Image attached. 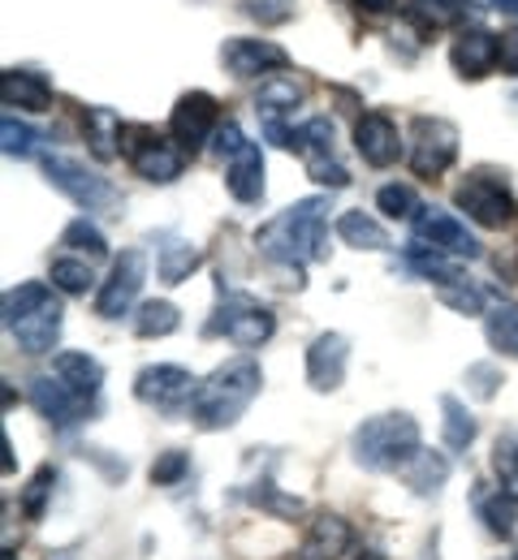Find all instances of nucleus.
I'll use <instances>...</instances> for the list:
<instances>
[{
  "label": "nucleus",
  "instance_id": "nucleus-1",
  "mask_svg": "<svg viewBox=\"0 0 518 560\" xmlns=\"http://www.w3.org/2000/svg\"><path fill=\"white\" fill-rule=\"evenodd\" d=\"M255 246L273 272L329 259V199L311 195V199H298L295 208L277 211L268 224L255 229Z\"/></svg>",
  "mask_w": 518,
  "mask_h": 560
},
{
  "label": "nucleus",
  "instance_id": "nucleus-2",
  "mask_svg": "<svg viewBox=\"0 0 518 560\" xmlns=\"http://www.w3.org/2000/svg\"><path fill=\"white\" fill-rule=\"evenodd\" d=\"M260 384H264V371L255 358H233V362L217 366L195 393V406H191L195 427L199 431H229L260 397Z\"/></svg>",
  "mask_w": 518,
  "mask_h": 560
},
{
  "label": "nucleus",
  "instance_id": "nucleus-3",
  "mask_svg": "<svg viewBox=\"0 0 518 560\" xmlns=\"http://www.w3.org/2000/svg\"><path fill=\"white\" fill-rule=\"evenodd\" d=\"M53 289L57 284L26 280V284L4 293V332L18 341V350L31 353V358L57 350L61 328H66V311H61Z\"/></svg>",
  "mask_w": 518,
  "mask_h": 560
},
{
  "label": "nucleus",
  "instance_id": "nucleus-4",
  "mask_svg": "<svg viewBox=\"0 0 518 560\" xmlns=\"http://www.w3.org/2000/svg\"><path fill=\"white\" fill-rule=\"evenodd\" d=\"M424 448L419 440V422L406 410H389V415H371L355 427L350 435V453L355 466H364L368 475H398L415 453Z\"/></svg>",
  "mask_w": 518,
  "mask_h": 560
},
{
  "label": "nucleus",
  "instance_id": "nucleus-5",
  "mask_svg": "<svg viewBox=\"0 0 518 560\" xmlns=\"http://www.w3.org/2000/svg\"><path fill=\"white\" fill-rule=\"evenodd\" d=\"M273 332H277L273 306H264L251 293H221L212 319L204 324V337H225V341H233L242 350H260Z\"/></svg>",
  "mask_w": 518,
  "mask_h": 560
},
{
  "label": "nucleus",
  "instance_id": "nucleus-6",
  "mask_svg": "<svg viewBox=\"0 0 518 560\" xmlns=\"http://www.w3.org/2000/svg\"><path fill=\"white\" fill-rule=\"evenodd\" d=\"M122 155L130 160V168H135L143 182H151V186H169V182H177L182 168H186V151L173 139L156 135L151 126H126V130H122Z\"/></svg>",
  "mask_w": 518,
  "mask_h": 560
},
{
  "label": "nucleus",
  "instance_id": "nucleus-7",
  "mask_svg": "<svg viewBox=\"0 0 518 560\" xmlns=\"http://www.w3.org/2000/svg\"><path fill=\"white\" fill-rule=\"evenodd\" d=\"M44 177L82 211H104V208H117V190L108 177L91 173L87 164H78L70 155L61 151H44Z\"/></svg>",
  "mask_w": 518,
  "mask_h": 560
},
{
  "label": "nucleus",
  "instance_id": "nucleus-8",
  "mask_svg": "<svg viewBox=\"0 0 518 560\" xmlns=\"http://www.w3.org/2000/svg\"><path fill=\"white\" fill-rule=\"evenodd\" d=\"M290 151L302 155L311 182H320V186H329V190L350 186V173H346V164H342L337 151H333V121H329V117H311L307 126H298L295 139H290Z\"/></svg>",
  "mask_w": 518,
  "mask_h": 560
},
{
  "label": "nucleus",
  "instance_id": "nucleus-9",
  "mask_svg": "<svg viewBox=\"0 0 518 560\" xmlns=\"http://www.w3.org/2000/svg\"><path fill=\"white\" fill-rule=\"evenodd\" d=\"M217 130H221V104L208 91H186L169 113V139L177 142L186 155L204 151L217 139Z\"/></svg>",
  "mask_w": 518,
  "mask_h": 560
},
{
  "label": "nucleus",
  "instance_id": "nucleus-10",
  "mask_svg": "<svg viewBox=\"0 0 518 560\" xmlns=\"http://www.w3.org/2000/svg\"><path fill=\"white\" fill-rule=\"evenodd\" d=\"M195 393H199V380L186 371V366H173V362H160V366H143L135 375V397L160 410V415H182L195 406Z\"/></svg>",
  "mask_w": 518,
  "mask_h": 560
},
{
  "label": "nucleus",
  "instance_id": "nucleus-11",
  "mask_svg": "<svg viewBox=\"0 0 518 560\" xmlns=\"http://www.w3.org/2000/svg\"><path fill=\"white\" fill-rule=\"evenodd\" d=\"M453 208L467 211V220H475L480 229H510L518 220V203L515 195L493 182V177H467L458 190H453Z\"/></svg>",
  "mask_w": 518,
  "mask_h": 560
},
{
  "label": "nucleus",
  "instance_id": "nucleus-12",
  "mask_svg": "<svg viewBox=\"0 0 518 560\" xmlns=\"http://www.w3.org/2000/svg\"><path fill=\"white\" fill-rule=\"evenodd\" d=\"M458 160V126L445 117H415L411 121V168L415 177H441Z\"/></svg>",
  "mask_w": 518,
  "mask_h": 560
},
{
  "label": "nucleus",
  "instance_id": "nucleus-13",
  "mask_svg": "<svg viewBox=\"0 0 518 560\" xmlns=\"http://www.w3.org/2000/svg\"><path fill=\"white\" fill-rule=\"evenodd\" d=\"M411 224H415V242H419V246H428V250H437V255H449V259H480L475 233H471L453 211L424 208Z\"/></svg>",
  "mask_w": 518,
  "mask_h": 560
},
{
  "label": "nucleus",
  "instance_id": "nucleus-14",
  "mask_svg": "<svg viewBox=\"0 0 518 560\" xmlns=\"http://www.w3.org/2000/svg\"><path fill=\"white\" fill-rule=\"evenodd\" d=\"M143 280H148V259H143V250H122V259L113 264L108 280H104L100 293H95V315H100V319H122V315L135 306Z\"/></svg>",
  "mask_w": 518,
  "mask_h": 560
},
{
  "label": "nucleus",
  "instance_id": "nucleus-15",
  "mask_svg": "<svg viewBox=\"0 0 518 560\" xmlns=\"http://www.w3.org/2000/svg\"><path fill=\"white\" fill-rule=\"evenodd\" d=\"M221 66L233 78H260L273 70H290V52L273 39H225L221 44Z\"/></svg>",
  "mask_w": 518,
  "mask_h": 560
},
{
  "label": "nucleus",
  "instance_id": "nucleus-16",
  "mask_svg": "<svg viewBox=\"0 0 518 560\" xmlns=\"http://www.w3.org/2000/svg\"><path fill=\"white\" fill-rule=\"evenodd\" d=\"M346 366H350V341L342 332H320L307 346V384L315 393H337L346 384Z\"/></svg>",
  "mask_w": 518,
  "mask_h": 560
},
{
  "label": "nucleus",
  "instance_id": "nucleus-17",
  "mask_svg": "<svg viewBox=\"0 0 518 560\" xmlns=\"http://www.w3.org/2000/svg\"><path fill=\"white\" fill-rule=\"evenodd\" d=\"M31 406L39 410V419H48L57 431H74L78 422L91 415V406L78 401L57 375H35L31 380Z\"/></svg>",
  "mask_w": 518,
  "mask_h": 560
},
{
  "label": "nucleus",
  "instance_id": "nucleus-18",
  "mask_svg": "<svg viewBox=\"0 0 518 560\" xmlns=\"http://www.w3.org/2000/svg\"><path fill=\"white\" fill-rule=\"evenodd\" d=\"M497 52H502V35H493V31H484V26H471V31H462V35L453 39L449 61H453L458 78L480 82V78H488V73L497 70Z\"/></svg>",
  "mask_w": 518,
  "mask_h": 560
},
{
  "label": "nucleus",
  "instance_id": "nucleus-19",
  "mask_svg": "<svg viewBox=\"0 0 518 560\" xmlns=\"http://www.w3.org/2000/svg\"><path fill=\"white\" fill-rule=\"evenodd\" d=\"M355 544V530L337 513H315L298 544V560H342Z\"/></svg>",
  "mask_w": 518,
  "mask_h": 560
},
{
  "label": "nucleus",
  "instance_id": "nucleus-20",
  "mask_svg": "<svg viewBox=\"0 0 518 560\" xmlns=\"http://www.w3.org/2000/svg\"><path fill=\"white\" fill-rule=\"evenodd\" d=\"M355 151L364 155V164L371 168H389L402 155V135L384 113H364L355 121Z\"/></svg>",
  "mask_w": 518,
  "mask_h": 560
},
{
  "label": "nucleus",
  "instance_id": "nucleus-21",
  "mask_svg": "<svg viewBox=\"0 0 518 560\" xmlns=\"http://www.w3.org/2000/svg\"><path fill=\"white\" fill-rule=\"evenodd\" d=\"M225 186L238 203L255 208L264 199V151L255 142H242L225 164Z\"/></svg>",
  "mask_w": 518,
  "mask_h": 560
},
{
  "label": "nucleus",
  "instance_id": "nucleus-22",
  "mask_svg": "<svg viewBox=\"0 0 518 560\" xmlns=\"http://www.w3.org/2000/svg\"><path fill=\"white\" fill-rule=\"evenodd\" d=\"M53 375L74 393L78 401L95 406L100 401V388H104V366L100 358H91L87 350H66L53 358Z\"/></svg>",
  "mask_w": 518,
  "mask_h": 560
},
{
  "label": "nucleus",
  "instance_id": "nucleus-23",
  "mask_svg": "<svg viewBox=\"0 0 518 560\" xmlns=\"http://www.w3.org/2000/svg\"><path fill=\"white\" fill-rule=\"evenodd\" d=\"M0 100L4 108H26V113H48L53 108V86L35 70H4L0 78Z\"/></svg>",
  "mask_w": 518,
  "mask_h": 560
},
{
  "label": "nucleus",
  "instance_id": "nucleus-24",
  "mask_svg": "<svg viewBox=\"0 0 518 560\" xmlns=\"http://www.w3.org/2000/svg\"><path fill=\"white\" fill-rule=\"evenodd\" d=\"M204 264V250L177 233H160L156 237V277L164 284H182L195 268Z\"/></svg>",
  "mask_w": 518,
  "mask_h": 560
},
{
  "label": "nucleus",
  "instance_id": "nucleus-25",
  "mask_svg": "<svg viewBox=\"0 0 518 560\" xmlns=\"http://www.w3.org/2000/svg\"><path fill=\"white\" fill-rule=\"evenodd\" d=\"M402 483L411 495H419V500H428V495H441V488L449 483V457L445 453H433V448H419L402 470Z\"/></svg>",
  "mask_w": 518,
  "mask_h": 560
},
{
  "label": "nucleus",
  "instance_id": "nucleus-26",
  "mask_svg": "<svg viewBox=\"0 0 518 560\" xmlns=\"http://www.w3.org/2000/svg\"><path fill=\"white\" fill-rule=\"evenodd\" d=\"M122 130H126V126H122V117H117L113 108H87V113H82V135L91 142V155L104 160V164L117 160V151H122V147H117V142H122Z\"/></svg>",
  "mask_w": 518,
  "mask_h": 560
},
{
  "label": "nucleus",
  "instance_id": "nucleus-27",
  "mask_svg": "<svg viewBox=\"0 0 518 560\" xmlns=\"http://www.w3.org/2000/svg\"><path fill=\"white\" fill-rule=\"evenodd\" d=\"M475 435H480V422L475 415L453 397V393H445L441 397V440L449 453H467L471 444H475Z\"/></svg>",
  "mask_w": 518,
  "mask_h": 560
},
{
  "label": "nucleus",
  "instance_id": "nucleus-28",
  "mask_svg": "<svg viewBox=\"0 0 518 560\" xmlns=\"http://www.w3.org/2000/svg\"><path fill=\"white\" fill-rule=\"evenodd\" d=\"M475 513H480V522H484V530L488 535H497V539H515L518 535V500L510 491H493V495H480L475 500Z\"/></svg>",
  "mask_w": 518,
  "mask_h": 560
},
{
  "label": "nucleus",
  "instance_id": "nucleus-29",
  "mask_svg": "<svg viewBox=\"0 0 518 560\" xmlns=\"http://www.w3.org/2000/svg\"><path fill=\"white\" fill-rule=\"evenodd\" d=\"M337 237L355 250H389V233L380 220H371L368 211H342L337 215Z\"/></svg>",
  "mask_w": 518,
  "mask_h": 560
},
{
  "label": "nucleus",
  "instance_id": "nucleus-30",
  "mask_svg": "<svg viewBox=\"0 0 518 560\" xmlns=\"http://www.w3.org/2000/svg\"><path fill=\"white\" fill-rule=\"evenodd\" d=\"M484 337L497 353H515L518 358V302L497 298L484 315Z\"/></svg>",
  "mask_w": 518,
  "mask_h": 560
},
{
  "label": "nucleus",
  "instance_id": "nucleus-31",
  "mask_svg": "<svg viewBox=\"0 0 518 560\" xmlns=\"http://www.w3.org/2000/svg\"><path fill=\"white\" fill-rule=\"evenodd\" d=\"M302 82H298L295 73H277V78H268L264 86H260V100H255V108H260V117H286L295 104H302Z\"/></svg>",
  "mask_w": 518,
  "mask_h": 560
},
{
  "label": "nucleus",
  "instance_id": "nucleus-32",
  "mask_svg": "<svg viewBox=\"0 0 518 560\" xmlns=\"http://www.w3.org/2000/svg\"><path fill=\"white\" fill-rule=\"evenodd\" d=\"M406 268L415 272L419 280H433V284H458L462 280V268L453 264V259H445L437 250H428V246H419V242H411L406 246Z\"/></svg>",
  "mask_w": 518,
  "mask_h": 560
},
{
  "label": "nucleus",
  "instance_id": "nucleus-33",
  "mask_svg": "<svg viewBox=\"0 0 518 560\" xmlns=\"http://www.w3.org/2000/svg\"><path fill=\"white\" fill-rule=\"evenodd\" d=\"M182 328V311L173 302H143L139 315H135V332L143 341H160V337H173Z\"/></svg>",
  "mask_w": 518,
  "mask_h": 560
},
{
  "label": "nucleus",
  "instance_id": "nucleus-34",
  "mask_svg": "<svg viewBox=\"0 0 518 560\" xmlns=\"http://www.w3.org/2000/svg\"><path fill=\"white\" fill-rule=\"evenodd\" d=\"M467 4L471 0H415L411 4V18L419 26H428V31H441V26H453V22L467 18Z\"/></svg>",
  "mask_w": 518,
  "mask_h": 560
},
{
  "label": "nucleus",
  "instance_id": "nucleus-35",
  "mask_svg": "<svg viewBox=\"0 0 518 560\" xmlns=\"http://www.w3.org/2000/svg\"><path fill=\"white\" fill-rule=\"evenodd\" d=\"M61 246H70V250L87 255V259H104V255H108V242H104L100 224H91L87 215H78V220H70V224H66Z\"/></svg>",
  "mask_w": 518,
  "mask_h": 560
},
{
  "label": "nucleus",
  "instance_id": "nucleus-36",
  "mask_svg": "<svg viewBox=\"0 0 518 560\" xmlns=\"http://www.w3.org/2000/svg\"><path fill=\"white\" fill-rule=\"evenodd\" d=\"M376 211H384L389 220H415V215L424 211V203H419V195H415L411 186L389 182V186L376 190Z\"/></svg>",
  "mask_w": 518,
  "mask_h": 560
},
{
  "label": "nucleus",
  "instance_id": "nucleus-37",
  "mask_svg": "<svg viewBox=\"0 0 518 560\" xmlns=\"http://www.w3.org/2000/svg\"><path fill=\"white\" fill-rule=\"evenodd\" d=\"M53 284L61 289V293H70V298H82L91 284H95V272H91V264L87 259H70V255H61V259H53Z\"/></svg>",
  "mask_w": 518,
  "mask_h": 560
},
{
  "label": "nucleus",
  "instance_id": "nucleus-38",
  "mask_svg": "<svg viewBox=\"0 0 518 560\" xmlns=\"http://www.w3.org/2000/svg\"><path fill=\"white\" fill-rule=\"evenodd\" d=\"M0 142H4V155H9V160H31L35 147H39V130H31V126L18 121L13 113H4V121H0Z\"/></svg>",
  "mask_w": 518,
  "mask_h": 560
},
{
  "label": "nucleus",
  "instance_id": "nucleus-39",
  "mask_svg": "<svg viewBox=\"0 0 518 560\" xmlns=\"http://www.w3.org/2000/svg\"><path fill=\"white\" fill-rule=\"evenodd\" d=\"M493 470H497L502 491H510L518 500V431H506V435L493 444Z\"/></svg>",
  "mask_w": 518,
  "mask_h": 560
},
{
  "label": "nucleus",
  "instance_id": "nucleus-40",
  "mask_svg": "<svg viewBox=\"0 0 518 560\" xmlns=\"http://www.w3.org/2000/svg\"><path fill=\"white\" fill-rule=\"evenodd\" d=\"M186 475H191V453L182 448H169L151 462V488H177Z\"/></svg>",
  "mask_w": 518,
  "mask_h": 560
},
{
  "label": "nucleus",
  "instance_id": "nucleus-41",
  "mask_svg": "<svg viewBox=\"0 0 518 560\" xmlns=\"http://www.w3.org/2000/svg\"><path fill=\"white\" fill-rule=\"evenodd\" d=\"M53 483H57V470H53V466H39V470H35V479L26 483V491H22V513H26L31 522H39V517H44L48 495H53Z\"/></svg>",
  "mask_w": 518,
  "mask_h": 560
},
{
  "label": "nucleus",
  "instance_id": "nucleus-42",
  "mask_svg": "<svg viewBox=\"0 0 518 560\" xmlns=\"http://www.w3.org/2000/svg\"><path fill=\"white\" fill-rule=\"evenodd\" d=\"M246 500L260 504V509H268V513H277V517H298L302 513V500L298 495H281V491L273 488V479L255 483V488L246 491Z\"/></svg>",
  "mask_w": 518,
  "mask_h": 560
},
{
  "label": "nucleus",
  "instance_id": "nucleus-43",
  "mask_svg": "<svg viewBox=\"0 0 518 560\" xmlns=\"http://www.w3.org/2000/svg\"><path fill=\"white\" fill-rule=\"evenodd\" d=\"M238 4H242V13H246L251 22H260V26H281V22L295 18L298 0H238Z\"/></svg>",
  "mask_w": 518,
  "mask_h": 560
},
{
  "label": "nucleus",
  "instance_id": "nucleus-44",
  "mask_svg": "<svg viewBox=\"0 0 518 560\" xmlns=\"http://www.w3.org/2000/svg\"><path fill=\"white\" fill-rule=\"evenodd\" d=\"M502 384H506V380H502V366H497V362H475V366H467V388H471V397L493 401Z\"/></svg>",
  "mask_w": 518,
  "mask_h": 560
},
{
  "label": "nucleus",
  "instance_id": "nucleus-45",
  "mask_svg": "<svg viewBox=\"0 0 518 560\" xmlns=\"http://www.w3.org/2000/svg\"><path fill=\"white\" fill-rule=\"evenodd\" d=\"M441 302L449 306V311H458V315H480V311H484V293H480L475 284H467V280L445 284Z\"/></svg>",
  "mask_w": 518,
  "mask_h": 560
},
{
  "label": "nucleus",
  "instance_id": "nucleus-46",
  "mask_svg": "<svg viewBox=\"0 0 518 560\" xmlns=\"http://www.w3.org/2000/svg\"><path fill=\"white\" fill-rule=\"evenodd\" d=\"M242 142H246V135H242V126H238V121H221V130H217V139H212V151L229 160V155H233V151H238Z\"/></svg>",
  "mask_w": 518,
  "mask_h": 560
},
{
  "label": "nucleus",
  "instance_id": "nucleus-47",
  "mask_svg": "<svg viewBox=\"0 0 518 560\" xmlns=\"http://www.w3.org/2000/svg\"><path fill=\"white\" fill-rule=\"evenodd\" d=\"M497 66H502V73L518 78V35H502V52H497Z\"/></svg>",
  "mask_w": 518,
  "mask_h": 560
},
{
  "label": "nucleus",
  "instance_id": "nucleus-48",
  "mask_svg": "<svg viewBox=\"0 0 518 560\" xmlns=\"http://www.w3.org/2000/svg\"><path fill=\"white\" fill-rule=\"evenodd\" d=\"M393 4H398V0H359V9H364V13H389Z\"/></svg>",
  "mask_w": 518,
  "mask_h": 560
},
{
  "label": "nucleus",
  "instance_id": "nucleus-49",
  "mask_svg": "<svg viewBox=\"0 0 518 560\" xmlns=\"http://www.w3.org/2000/svg\"><path fill=\"white\" fill-rule=\"evenodd\" d=\"M0 444H4V475H13V444H9V435H0Z\"/></svg>",
  "mask_w": 518,
  "mask_h": 560
},
{
  "label": "nucleus",
  "instance_id": "nucleus-50",
  "mask_svg": "<svg viewBox=\"0 0 518 560\" xmlns=\"http://www.w3.org/2000/svg\"><path fill=\"white\" fill-rule=\"evenodd\" d=\"M493 9H502V13H515V18H518V0H493Z\"/></svg>",
  "mask_w": 518,
  "mask_h": 560
},
{
  "label": "nucleus",
  "instance_id": "nucleus-51",
  "mask_svg": "<svg viewBox=\"0 0 518 560\" xmlns=\"http://www.w3.org/2000/svg\"><path fill=\"white\" fill-rule=\"evenodd\" d=\"M355 560H384V557H380V552H371V548H368V552H359Z\"/></svg>",
  "mask_w": 518,
  "mask_h": 560
},
{
  "label": "nucleus",
  "instance_id": "nucleus-52",
  "mask_svg": "<svg viewBox=\"0 0 518 560\" xmlns=\"http://www.w3.org/2000/svg\"><path fill=\"white\" fill-rule=\"evenodd\" d=\"M4 560H13V552H4Z\"/></svg>",
  "mask_w": 518,
  "mask_h": 560
}]
</instances>
